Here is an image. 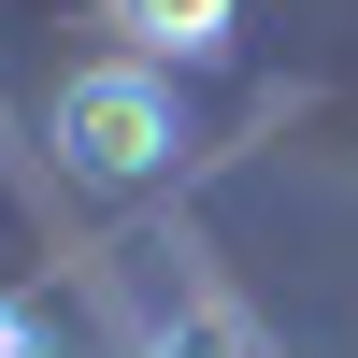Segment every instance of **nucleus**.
I'll return each mask as SVG.
<instances>
[{"mask_svg": "<svg viewBox=\"0 0 358 358\" xmlns=\"http://www.w3.org/2000/svg\"><path fill=\"white\" fill-rule=\"evenodd\" d=\"M101 29L129 57H158V72H187V57H215L229 29H244V0H101Z\"/></svg>", "mask_w": 358, "mask_h": 358, "instance_id": "nucleus-2", "label": "nucleus"}, {"mask_svg": "<svg viewBox=\"0 0 358 358\" xmlns=\"http://www.w3.org/2000/svg\"><path fill=\"white\" fill-rule=\"evenodd\" d=\"M29 344H43V330H29V301H0V358H29Z\"/></svg>", "mask_w": 358, "mask_h": 358, "instance_id": "nucleus-4", "label": "nucleus"}, {"mask_svg": "<svg viewBox=\"0 0 358 358\" xmlns=\"http://www.w3.org/2000/svg\"><path fill=\"white\" fill-rule=\"evenodd\" d=\"M29 358H57V344H29Z\"/></svg>", "mask_w": 358, "mask_h": 358, "instance_id": "nucleus-5", "label": "nucleus"}, {"mask_svg": "<svg viewBox=\"0 0 358 358\" xmlns=\"http://www.w3.org/2000/svg\"><path fill=\"white\" fill-rule=\"evenodd\" d=\"M129 358H258V330H244L229 301H172V315H158Z\"/></svg>", "mask_w": 358, "mask_h": 358, "instance_id": "nucleus-3", "label": "nucleus"}, {"mask_svg": "<svg viewBox=\"0 0 358 358\" xmlns=\"http://www.w3.org/2000/svg\"><path fill=\"white\" fill-rule=\"evenodd\" d=\"M172 158H187V101H172L158 57H86V72H57V172H86V187H158Z\"/></svg>", "mask_w": 358, "mask_h": 358, "instance_id": "nucleus-1", "label": "nucleus"}]
</instances>
